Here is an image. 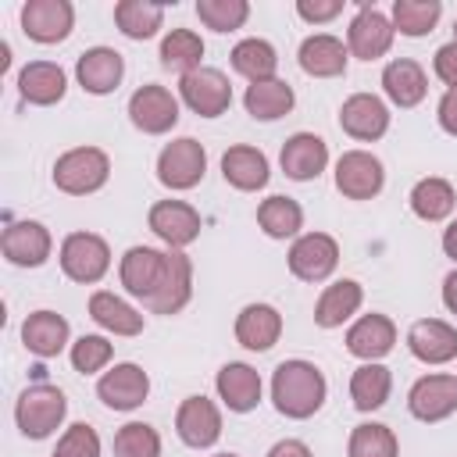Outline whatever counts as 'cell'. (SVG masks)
<instances>
[{
  "mask_svg": "<svg viewBox=\"0 0 457 457\" xmlns=\"http://www.w3.org/2000/svg\"><path fill=\"white\" fill-rule=\"evenodd\" d=\"M325 393H328L325 375L311 361H300V357L282 361L271 375V403H275L278 414H286L293 421H303V418L318 414L321 403H325Z\"/></svg>",
  "mask_w": 457,
  "mask_h": 457,
  "instance_id": "cell-1",
  "label": "cell"
},
{
  "mask_svg": "<svg viewBox=\"0 0 457 457\" xmlns=\"http://www.w3.org/2000/svg\"><path fill=\"white\" fill-rule=\"evenodd\" d=\"M64 414H68V400L50 382L29 386L18 396V403H14V421H18V428H21L25 439H46L50 432L61 428Z\"/></svg>",
  "mask_w": 457,
  "mask_h": 457,
  "instance_id": "cell-2",
  "label": "cell"
},
{
  "mask_svg": "<svg viewBox=\"0 0 457 457\" xmlns=\"http://www.w3.org/2000/svg\"><path fill=\"white\" fill-rule=\"evenodd\" d=\"M111 175V157L100 146H75L54 161V186L68 196L96 193Z\"/></svg>",
  "mask_w": 457,
  "mask_h": 457,
  "instance_id": "cell-3",
  "label": "cell"
},
{
  "mask_svg": "<svg viewBox=\"0 0 457 457\" xmlns=\"http://www.w3.org/2000/svg\"><path fill=\"white\" fill-rule=\"evenodd\" d=\"M111 268V246L104 236L96 232H71L64 236L61 243V271L71 278V282H82V286H93L107 275Z\"/></svg>",
  "mask_w": 457,
  "mask_h": 457,
  "instance_id": "cell-4",
  "label": "cell"
},
{
  "mask_svg": "<svg viewBox=\"0 0 457 457\" xmlns=\"http://www.w3.org/2000/svg\"><path fill=\"white\" fill-rule=\"evenodd\" d=\"M204 171H207V150H204V143H196L193 136L171 139V143L157 154V179H161V186H168V189H175V193L200 186Z\"/></svg>",
  "mask_w": 457,
  "mask_h": 457,
  "instance_id": "cell-5",
  "label": "cell"
},
{
  "mask_svg": "<svg viewBox=\"0 0 457 457\" xmlns=\"http://www.w3.org/2000/svg\"><path fill=\"white\" fill-rule=\"evenodd\" d=\"M179 96L200 118H218L232 107V86H228L225 71L207 68V64L179 79Z\"/></svg>",
  "mask_w": 457,
  "mask_h": 457,
  "instance_id": "cell-6",
  "label": "cell"
},
{
  "mask_svg": "<svg viewBox=\"0 0 457 457\" xmlns=\"http://www.w3.org/2000/svg\"><path fill=\"white\" fill-rule=\"evenodd\" d=\"M129 118L139 132L146 136H164L175 129L179 121V100L171 96V89L157 86V82H146L139 86L132 96H129Z\"/></svg>",
  "mask_w": 457,
  "mask_h": 457,
  "instance_id": "cell-7",
  "label": "cell"
},
{
  "mask_svg": "<svg viewBox=\"0 0 457 457\" xmlns=\"http://www.w3.org/2000/svg\"><path fill=\"white\" fill-rule=\"evenodd\" d=\"M386 186V168L368 150H346L336 161V189L346 200H371Z\"/></svg>",
  "mask_w": 457,
  "mask_h": 457,
  "instance_id": "cell-8",
  "label": "cell"
},
{
  "mask_svg": "<svg viewBox=\"0 0 457 457\" xmlns=\"http://www.w3.org/2000/svg\"><path fill=\"white\" fill-rule=\"evenodd\" d=\"M393 36H396L393 18H386L378 7L364 4V7H357L353 21L346 29V50L353 57H361V61H378V57L389 54Z\"/></svg>",
  "mask_w": 457,
  "mask_h": 457,
  "instance_id": "cell-9",
  "label": "cell"
},
{
  "mask_svg": "<svg viewBox=\"0 0 457 457\" xmlns=\"http://www.w3.org/2000/svg\"><path fill=\"white\" fill-rule=\"evenodd\" d=\"M339 264V243L328 232H303L289 246V271L300 282H325Z\"/></svg>",
  "mask_w": 457,
  "mask_h": 457,
  "instance_id": "cell-10",
  "label": "cell"
},
{
  "mask_svg": "<svg viewBox=\"0 0 457 457\" xmlns=\"http://www.w3.org/2000/svg\"><path fill=\"white\" fill-rule=\"evenodd\" d=\"M118 275H121V286L125 293L139 296L143 303L164 286V275H168V253L164 250H154V246H129L121 264H118Z\"/></svg>",
  "mask_w": 457,
  "mask_h": 457,
  "instance_id": "cell-11",
  "label": "cell"
},
{
  "mask_svg": "<svg viewBox=\"0 0 457 457\" xmlns=\"http://www.w3.org/2000/svg\"><path fill=\"white\" fill-rule=\"evenodd\" d=\"M146 225L171 250H182L200 236V211L186 200H157L146 214Z\"/></svg>",
  "mask_w": 457,
  "mask_h": 457,
  "instance_id": "cell-12",
  "label": "cell"
},
{
  "mask_svg": "<svg viewBox=\"0 0 457 457\" xmlns=\"http://www.w3.org/2000/svg\"><path fill=\"white\" fill-rule=\"evenodd\" d=\"M339 129L350 139L375 143V139H382L389 132V107L375 93H353L339 107Z\"/></svg>",
  "mask_w": 457,
  "mask_h": 457,
  "instance_id": "cell-13",
  "label": "cell"
},
{
  "mask_svg": "<svg viewBox=\"0 0 457 457\" xmlns=\"http://www.w3.org/2000/svg\"><path fill=\"white\" fill-rule=\"evenodd\" d=\"M175 432H179V439L186 446L207 450L221 436V411L207 396H186L179 403V411H175Z\"/></svg>",
  "mask_w": 457,
  "mask_h": 457,
  "instance_id": "cell-14",
  "label": "cell"
},
{
  "mask_svg": "<svg viewBox=\"0 0 457 457\" xmlns=\"http://www.w3.org/2000/svg\"><path fill=\"white\" fill-rule=\"evenodd\" d=\"M407 407L418 421H443L457 411V375H421L411 393H407Z\"/></svg>",
  "mask_w": 457,
  "mask_h": 457,
  "instance_id": "cell-15",
  "label": "cell"
},
{
  "mask_svg": "<svg viewBox=\"0 0 457 457\" xmlns=\"http://www.w3.org/2000/svg\"><path fill=\"white\" fill-rule=\"evenodd\" d=\"M96 396H100L111 411H136V407L150 396V375H146L139 364H132V361L114 364L111 371L100 375Z\"/></svg>",
  "mask_w": 457,
  "mask_h": 457,
  "instance_id": "cell-16",
  "label": "cell"
},
{
  "mask_svg": "<svg viewBox=\"0 0 457 457\" xmlns=\"http://www.w3.org/2000/svg\"><path fill=\"white\" fill-rule=\"evenodd\" d=\"M75 7L68 0H29L21 7V29L36 43H61L71 36Z\"/></svg>",
  "mask_w": 457,
  "mask_h": 457,
  "instance_id": "cell-17",
  "label": "cell"
},
{
  "mask_svg": "<svg viewBox=\"0 0 457 457\" xmlns=\"http://www.w3.org/2000/svg\"><path fill=\"white\" fill-rule=\"evenodd\" d=\"M4 257L18 268H39L46 264L50 250H54V239L46 232L43 221H11L4 228Z\"/></svg>",
  "mask_w": 457,
  "mask_h": 457,
  "instance_id": "cell-18",
  "label": "cell"
},
{
  "mask_svg": "<svg viewBox=\"0 0 457 457\" xmlns=\"http://www.w3.org/2000/svg\"><path fill=\"white\" fill-rule=\"evenodd\" d=\"M278 164H282L286 179H293V182H311V179H318V175L325 171V164H328V146H325V139L314 136V132H296V136H289V139L282 143Z\"/></svg>",
  "mask_w": 457,
  "mask_h": 457,
  "instance_id": "cell-19",
  "label": "cell"
},
{
  "mask_svg": "<svg viewBox=\"0 0 457 457\" xmlns=\"http://www.w3.org/2000/svg\"><path fill=\"white\" fill-rule=\"evenodd\" d=\"M407 350L421 364H446L457 357V328L439 318H421L407 328Z\"/></svg>",
  "mask_w": 457,
  "mask_h": 457,
  "instance_id": "cell-20",
  "label": "cell"
},
{
  "mask_svg": "<svg viewBox=\"0 0 457 457\" xmlns=\"http://www.w3.org/2000/svg\"><path fill=\"white\" fill-rule=\"evenodd\" d=\"M121 75H125V57L118 50H111V46H93V50H86L75 61V79L93 96L114 93L118 82H121Z\"/></svg>",
  "mask_w": 457,
  "mask_h": 457,
  "instance_id": "cell-21",
  "label": "cell"
},
{
  "mask_svg": "<svg viewBox=\"0 0 457 457\" xmlns=\"http://www.w3.org/2000/svg\"><path fill=\"white\" fill-rule=\"evenodd\" d=\"M193 296V261L182 250H168V275L164 286L143 303L150 314H179Z\"/></svg>",
  "mask_w": 457,
  "mask_h": 457,
  "instance_id": "cell-22",
  "label": "cell"
},
{
  "mask_svg": "<svg viewBox=\"0 0 457 457\" xmlns=\"http://www.w3.org/2000/svg\"><path fill=\"white\" fill-rule=\"evenodd\" d=\"M300 68L311 75V79H339L346 75V61H350V50L343 46L339 36H328V32H314L300 43Z\"/></svg>",
  "mask_w": 457,
  "mask_h": 457,
  "instance_id": "cell-23",
  "label": "cell"
},
{
  "mask_svg": "<svg viewBox=\"0 0 457 457\" xmlns=\"http://www.w3.org/2000/svg\"><path fill=\"white\" fill-rule=\"evenodd\" d=\"M64 89H68V75L54 61H29L18 71V93H21V100H29L36 107L61 104L64 100Z\"/></svg>",
  "mask_w": 457,
  "mask_h": 457,
  "instance_id": "cell-24",
  "label": "cell"
},
{
  "mask_svg": "<svg viewBox=\"0 0 457 457\" xmlns=\"http://www.w3.org/2000/svg\"><path fill=\"white\" fill-rule=\"evenodd\" d=\"M393 346H396V325H393V318L375 314V311L364 314V318H357L350 325V332H346V350L353 357H361L364 364L386 357Z\"/></svg>",
  "mask_w": 457,
  "mask_h": 457,
  "instance_id": "cell-25",
  "label": "cell"
},
{
  "mask_svg": "<svg viewBox=\"0 0 457 457\" xmlns=\"http://www.w3.org/2000/svg\"><path fill=\"white\" fill-rule=\"evenodd\" d=\"M221 175L232 189L239 193H257L268 186V157L257 150V146H246V143H236L221 154Z\"/></svg>",
  "mask_w": 457,
  "mask_h": 457,
  "instance_id": "cell-26",
  "label": "cell"
},
{
  "mask_svg": "<svg viewBox=\"0 0 457 457\" xmlns=\"http://www.w3.org/2000/svg\"><path fill=\"white\" fill-rule=\"evenodd\" d=\"M282 336V314L271 303H246L236 314V343L246 350H271Z\"/></svg>",
  "mask_w": 457,
  "mask_h": 457,
  "instance_id": "cell-27",
  "label": "cell"
},
{
  "mask_svg": "<svg viewBox=\"0 0 457 457\" xmlns=\"http://www.w3.org/2000/svg\"><path fill=\"white\" fill-rule=\"evenodd\" d=\"M68 318L57 311H32L21 321V343L36 357H57L68 346Z\"/></svg>",
  "mask_w": 457,
  "mask_h": 457,
  "instance_id": "cell-28",
  "label": "cell"
},
{
  "mask_svg": "<svg viewBox=\"0 0 457 457\" xmlns=\"http://www.w3.org/2000/svg\"><path fill=\"white\" fill-rule=\"evenodd\" d=\"M214 386H218L221 403L228 411H236V414H246V411H253L261 403V375L250 364H243V361H228L218 371Z\"/></svg>",
  "mask_w": 457,
  "mask_h": 457,
  "instance_id": "cell-29",
  "label": "cell"
},
{
  "mask_svg": "<svg viewBox=\"0 0 457 457\" xmlns=\"http://www.w3.org/2000/svg\"><path fill=\"white\" fill-rule=\"evenodd\" d=\"M382 89L396 107H418L428 93V79L425 68L411 57H396L382 68Z\"/></svg>",
  "mask_w": 457,
  "mask_h": 457,
  "instance_id": "cell-30",
  "label": "cell"
},
{
  "mask_svg": "<svg viewBox=\"0 0 457 457\" xmlns=\"http://www.w3.org/2000/svg\"><path fill=\"white\" fill-rule=\"evenodd\" d=\"M361 303H364L361 282L339 278V282H332V286L321 289V296H318V303H314V325H321V328H339L343 321H350V318L357 314Z\"/></svg>",
  "mask_w": 457,
  "mask_h": 457,
  "instance_id": "cell-31",
  "label": "cell"
},
{
  "mask_svg": "<svg viewBox=\"0 0 457 457\" xmlns=\"http://www.w3.org/2000/svg\"><path fill=\"white\" fill-rule=\"evenodd\" d=\"M296 104L293 96V86L282 82V79H264V82H250L246 93H243V107L250 118L257 121H275L282 114H289Z\"/></svg>",
  "mask_w": 457,
  "mask_h": 457,
  "instance_id": "cell-32",
  "label": "cell"
},
{
  "mask_svg": "<svg viewBox=\"0 0 457 457\" xmlns=\"http://www.w3.org/2000/svg\"><path fill=\"white\" fill-rule=\"evenodd\" d=\"M89 318L100 328L114 332V336H139L143 332V314L132 303H125L121 296L107 293V289H96L89 296Z\"/></svg>",
  "mask_w": 457,
  "mask_h": 457,
  "instance_id": "cell-33",
  "label": "cell"
},
{
  "mask_svg": "<svg viewBox=\"0 0 457 457\" xmlns=\"http://www.w3.org/2000/svg\"><path fill=\"white\" fill-rule=\"evenodd\" d=\"M389 389H393V375L386 364L378 361H368L361 364L353 375H350V400L357 411H378L386 400H389Z\"/></svg>",
  "mask_w": 457,
  "mask_h": 457,
  "instance_id": "cell-34",
  "label": "cell"
},
{
  "mask_svg": "<svg viewBox=\"0 0 457 457\" xmlns=\"http://www.w3.org/2000/svg\"><path fill=\"white\" fill-rule=\"evenodd\" d=\"M453 204H457V193L446 179L439 175H428V179H418L414 189H411V211L421 218V221H443L453 214Z\"/></svg>",
  "mask_w": 457,
  "mask_h": 457,
  "instance_id": "cell-35",
  "label": "cell"
},
{
  "mask_svg": "<svg viewBox=\"0 0 457 457\" xmlns=\"http://www.w3.org/2000/svg\"><path fill=\"white\" fill-rule=\"evenodd\" d=\"M228 61H232V68H236L243 79H250V82L275 79V68H278V54H275V46H271L268 39H257V36L239 39V43L232 46Z\"/></svg>",
  "mask_w": 457,
  "mask_h": 457,
  "instance_id": "cell-36",
  "label": "cell"
},
{
  "mask_svg": "<svg viewBox=\"0 0 457 457\" xmlns=\"http://www.w3.org/2000/svg\"><path fill=\"white\" fill-rule=\"evenodd\" d=\"M257 225H261L264 236H271V239H293V236L303 228V207H300L293 196L275 193V196L261 200V207H257Z\"/></svg>",
  "mask_w": 457,
  "mask_h": 457,
  "instance_id": "cell-37",
  "label": "cell"
},
{
  "mask_svg": "<svg viewBox=\"0 0 457 457\" xmlns=\"http://www.w3.org/2000/svg\"><path fill=\"white\" fill-rule=\"evenodd\" d=\"M161 21H164V7L161 4H146V0H121V4H114V25L129 39L157 36Z\"/></svg>",
  "mask_w": 457,
  "mask_h": 457,
  "instance_id": "cell-38",
  "label": "cell"
},
{
  "mask_svg": "<svg viewBox=\"0 0 457 457\" xmlns=\"http://www.w3.org/2000/svg\"><path fill=\"white\" fill-rule=\"evenodd\" d=\"M204 39L193 32V29H171L164 39H161V64L171 68V71H196L204 68Z\"/></svg>",
  "mask_w": 457,
  "mask_h": 457,
  "instance_id": "cell-39",
  "label": "cell"
},
{
  "mask_svg": "<svg viewBox=\"0 0 457 457\" xmlns=\"http://www.w3.org/2000/svg\"><path fill=\"white\" fill-rule=\"evenodd\" d=\"M443 14L439 0H393V29L400 36H428Z\"/></svg>",
  "mask_w": 457,
  "mask_h": 457,
  "instance_id": "cell-40",
  "label": "cell"
},
{
  "mask_svg": "<svg viewBox=\"0 0 457 457\" xmlns=\"http://www.w3.org/2000/svg\"><path fill=\"white\" fill-rule=\"evenodd\" d=\"M346 457H400V443H396V436H393L389 425L364 421V425H357L350 432Z\"/></svg>",
  "mask_w": 457,
  "mask_h": 457,
  "instance_id": "cell-41",
  "label": "cell"
},
{
  "mask_svg": "<svg viewBox=\"0 0 457 457\" xmlns=\"http://www.w3.org/2000/svg\"><path fill=\"white\" fill-rule=\"evenodd\" d=\"M114 457H161V436L146 421H129L114 432Z\"/></svg>",
  "mask_w": 457,
  "mask_h": 457,
  "instance_id": "cell-42",
  "label": "cell"
},
{
  "mask_svg": "<svg viewBox=\"0 0 457 457\" xmlns=\"http://www.w3.org/2000/svg\"><path fill=\"white\" fill-rule=\"evenodd\" d=\"M196 18L214 32H236L250 18L246 0H196Z\"/></svg>",
  "mask_w": 457,
  "mask_h": 457,
  "instance_id": "cell-43",
  "label": "cell"
},
{
  "mask_svg": "<svg viewBox=\"0 0 457 457\" xmlns=\"http://www.w3.org/2000/svg\"><path fill=\"white\" fill-rule=\"evenodd\" d=\"M111 353H114V346L104 336H79L71 343V368L79 375H93L111 361Z\"/></svg>",
  "mask_w": 457,
  "mask_h": 457,
  "instance_id": "cell-44",
  "label": "cell"
},
{
  "mask_svg": "<svg viewBox=\"0 0 457 457\" xmlns=\"http://www.w3.org/2000/svg\"><path fill=\"white\" fill-rule=\"evenodd\" d=\"M54 457H100V436H96V428L86 425V421H75L57 439Z\"/></svg>",
  "mask_w": 457,
  "mask_h": 457,
  "instance_id": "cell-45",
  "label": "cell"
},
{
  "mask_svg": "<svg viewBox=\"0 0 457 457\" xmlns=\"http://www.w3.org/2000/svg\"><path fill=\"white\" fill-rule=\"evenodd\" d=\"M339 11H343V0H296V14L303 21H311V25L332 21Z\"/></svg>",
  "mask_w": 457,
  "mask_h": 457,
  "instance_id": "cell-46",
  "label": "cell"
},
{
  "mask_svg": "<svg viewBox=\"0 0 457 457\" xmlns=\"http://www.w3.org/2000/svg\"><path fill=\"white\" fill-rule=\"evenodd\" d=\"M432 68L439 82H446V89H457V43H443L432 57Z\"/></svg>",
  "mask_w": 457,
  "mask_h": 457,
  "instance_id": "cell-47",
  "label": "cell"
},
{
  "mask_svg": "<svg viewBox=\"0 0 457 457\" xmlns=\"http://www.w3.org/2000/svg\"><path fill=\"white\" fill-rule=\"evenodd\" d=\"M436 118H439L443 132L457 136V89H446V93H443V100H439V107H436Z\"/></svg>",
  "mask_w": 457,
  "mask_h": 457,
  "instance_id": "cell-48",
  "label": "cell"
},
{
  "mask_svg": "<svg viewBox=\"0 0 457 457\" xmlns=\"http://www.w3.org/2000/svg\"><path fill=\"white\" fill-rule=\"evenodd\" d=\"M268 457H311V450H307L303 439H278V443L268 450Z\"/></svg>",
  "mask_w": 457,
  "mask_h": 457,
  "instance_id": "cell-49",
  "label": "cell"
},
{
  "mask_svg": "<svg viewBox=\"0 0 457 457\" xmlns=\"http://www.w3.org/2000/svg\"><path fill=\"white\" fill-rule=\"evenodd\" d=\"M443 303H446L450 314H457V271H450L443 278Z\"/></svg>",
  "mask_w": 457,
  "mask_h": 457,
  "instance_id": "cell-50",
  "label": "cell"
},
{
  "mask_svg": "<svg viewBox=\"0 0 457 457\" xmlns=\"http://www.w3.org/2000/svg\"><path fill=\"white\" fill-rule=\"evenodd\" d=\"M443 253L457 261V221H450L446 232H443Z\"/></svg>",
  "mask_w": 457,
  "mask_h": 457,
  "instance_id": "cell-51",
  "label": "cell"
},
{
  "mask_svg": "<svg viewBox=\"0 0 457 457\" xmlns=\"http://www.w3.org/2000/svg\"><path fill=\"white\" fill-rule=\"evenodd\" d=\"M453 43H457V21H453Z\"/></svg>",
  "mask_w": 457,
  "mask_h": 457,
  "instance_id": "cell-52",
  "label": "cell"
},
{
  "mask_svg": "<svg viewBox=\"0 0 457 457\" xmlns=\"http://www.w3.org/2000/svg\"><path fill=\"white\" fill-rule=\"evenodd\" d=\"M214 457H236V453H214Z\"/></svg>",
  "mask_w": 457,
  "mask_h": 457,
  "instance_id": "cell-53",
  "label": "cell"
}]
</instances>
